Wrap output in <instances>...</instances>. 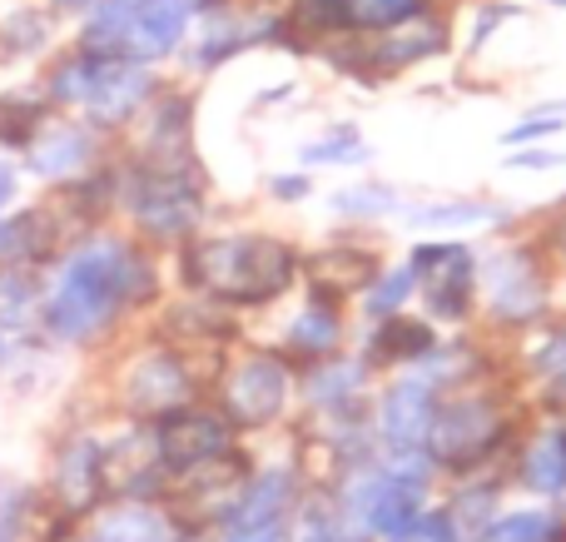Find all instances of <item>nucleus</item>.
Here are the masks:
<instances>
[{
    "label": "nucleus",
    "instance_id": "f257e3e1",
    "mask_svg": "<svg viewBox=\"0 0 566 542\" xmlns=\"http://www.w3.org/2000/svg\"><path fill=\"white\" fill-rule=\"evenodd\" d=\"M159 294V269L139 244L119 234H95L60 264L45 294V329L65 344H90L119 314Z\"/></svg>",
    "mask_w": 566,
    "mask_h": 542
},
{
    "label": "nucleus",
    "instance_id": "f03ea898",
    "mask_svg": "<svg viewBox=\"0 0 566 542\" xmlns=\"http://www.w3.org/2000/svg\"><path fill=\"white\" fill-rule=\"evenodd\" d=\"M522 434H527V418H522L517 394L507 384H497V374H488L442 394L422 454L432 458L438 478L462 483V478L492 473L502 458L512 463Z\"/></svg>",
    "mask_w": 566,
    "mask_h": 542
},
{
    "label": "nucleus",
    "instance_id": "7ed1b4c3",
    "mask_svg": "<svg viewBox=\"0 0 566 542\" xmlns=\"http://www.w3.org/2000/svg\"><path fill=\"white\" fill-rule=\"evenodd\" d=\"M185 284L224 309H269L303 279V254L279 234H214L179 244Z\"/></svg>",
    "mask_w": 566,
    "mask_h": 542
},
{
    "label": "nucleus",
    "instance_id": "20e7f679",
    "mask_svg": "<svg viewBox=\"0 0 566 542\" xmlns=\"http://www.w3.org/2000/svg\"><path fill=\"white\" fill-rule=\"evenodd\" d=\"M552 289L557 264L542 239H507L478 254V304L482 319L502 334H532L552 324Z\"/></svg>",
    "mask_w": 566,
    "mask_h": 542
},
{
    "label": "nucleus",
    "instance_id": "39448f33",
    "mask_svg": "<svg viewBox=\"0 0 566 542\" xmlns=\"http://www.w3.org/2000/svg\"><path fill=\"white\" fill-rule=\"evenodd\" d=\"M125 209L155 244H189L205 225V165L189 159H135L125 179Z\"/></svg>",
    "mask_w": 566,
    "mask_h": 542
},
{
    "label": "nucleus",
    "instance_id": "423d86ee",
    "mask_svg": "<svg viewBox=\"0 0 566 542\" xmlns=\"http://www.w3.org/2000/svg\"><path fill=\"white\" fill-rule=\"evenodd\" d=\"M452 40H458V30L448 20V6L438 0V6L418 10V15L378 30V35L328 40V45H318V55H328V65H343L353 75H363L368 85H378V80L422 65V60H442L452 50Z\"/></svg>",
    "mask_w": 566,
    "mask_h": 542
},
{
    "label": "nucleus",
    "instance_id": "0eeeda50",
    "mask_svg": "<svg viewBox=\"0 0 566 542\" xmlns=\"http://www.w3.org/2000/svg\"><path fill=\"white\" fill-rule=\"evenodd\" d=\"M298 404V368L279 348H249L219 378V414L239 434H264L279 428Z\"/></svg>",
    "mask_w": 566,
    "mask_h": 542
},
{
    "label": "nucleus",
    "instance_id": "6e6552de",
    "mask_svg": "<svg viewBox=\"0 0 566 542\" xmlns=\"http://www.w3.org/2000/svg\"><path fill=\"white\" fill-rule=\"evenodd\" d=\"M402 264L418 279V304L432 324L468 329L482 314L478 304V249L468 239H418Z\"/></svg>",
    "mask_w": 566,
    "mask_h": 542
},
{
    "label": "nucleus",
    "instance_id": "1a4fd4ad",
    "mask_svg": "<svg viewBox=\"0 0 566 542\" xmlns=\"http://www.w3.org/2000/svg\"><path fill=\"white\" fill-rule=\"evenodd\" d=\"M149 448H155L169 483H185L189 473H199V468L219 463L224 454H234L239 428L219 414V404H199L195 398V404H185L149 424Z\"/></svg>",
    "mask_w": 566,
    "mask_h": 542
},
{
    "label": "nucleus",
    "instance_id": "9d476101",
    "mask_svg": "<svg viewBox=\"0 0 566 542\" xmlns=\"http://www.w3.org/2000/svg\"><path fill=\"white\" fill-rule=\"evenodd\" d=\"M303 488H308L303 463L254 468V478L239 488V498L224 508V518H219V533H244V528H289Z\"/></svg>",
    "mask_w": 566,
    "mask_h": 542
},
{
    "label": "nucleus",
    "instance_id": "9b49d317",
    "mask_svg": "<svg viewBox=\"0 0 566 542\" xmlns=\"http://www.w3.org/2000/svg\"><path fill=\"white\" fill-rule=\"evenodd\" d=\"M159 95V80L149 65H135V60H109L95 55V80H90V95H85V119L95 129H119L149 110V100Z\"/></svg>",
    "mask_w": 566,
    "mask_h": 542
},
{
    "label": "nucleus",
    "instance_id": "f8f14e48",
    "mask_svg": "<svg viewBox=\"0 0 566 542\" xmlns=\"http://www.w3.org/2000/svg\"><path fill=\"white\" fill-rule=\"evenodd\" d=\"M195 398H199L195 368H189L185 354H175V348H149V354H139L125 378V404H129V414H139L145 424L195 404Z\"/></svg>",
    "mask_w": 566,
    "mask_h": 542
},
{
    "label": "nucleus",
    "instance_id": "ddd939ff",
    "mask_svg": "<svg viewBox=\"0 0 566 542\" xmlns=\"http://www.w3.org/2000/svg\"><path fill=\"white\" fill-rule=\"evenodd\" d=\"M343 344H348V304L323 294V289H303V304L289 319V329H283L279 354L293 368H308L318 358L343 354Z\"/></svg>",
    "mask_w": 566,
    "mask_h": 542
},
{
    "label": "nucleus",
    "instance_id": "4468645a",
    "mask_svg": "<svg viewBox=\"0 0 566 542\" xmlns=\"http://www.w3.org/2000/svg\"><path fill=\"white\" fill-rule=\"evenodd\" d=\"M507 478L532 503H557L566 493V418H542L537 428L522 434Z\"/></svg>",
    "mask_w": 566,
    "mask_h": 542
},
{
    "label": "nucleus",
    "instance_id": "2eb2a0df",
    "mask_svg": "<svg viewBox=\"0 0 566 542\" xmlns=\"http://www.w3.org/2000/svg\"><path fill=\"white\" fill-rule=\"evenodd\" d=\"M373 384H378V374L358 354H333L298 368V404L308 414H343V408L373 404V394H378Z\"/></svg>",
    "mask_w": 566,
    "mask_h": 542
},
{
    "label": "nucleus",
    "instance_id": "dca6fc26",
    "mask_svg": "<svg viewBox=\"0 0 566 542\" xmlns=\"http://www.w3.org/2000/svg\"><path fill=\"white\" fill-rule=\"evenodd\" d=\"M438 344H442V329L432 324L428 314H408V309H402V314L368 324V334H363V344H358V358L373 374H402V368L422 364Z\"/></svg>",
    "mask_w": 566,
    "mask_h": 542
},
{
    "label": "nucleus",
    "instance_id": "f3484780",
    "mask_svg": "<svg viewBox=\"0 0 566 542\" xmlns=\"http://www.w3.org/2000/svg\"><path fill=\"white\" fill-rule=\"evenodd\" d=\"M382 274V249L363 239H333L318 254H303V289H323L333 299H358Z\"/></svg>",
    "mask_w": 566,
    "mask_h": 542
},
{
    "label": "nucleus",
    "instance_id": "a211bd4d",
    "mask_svg": "<svg viewBox=\"0 0 566 542\" xmlns=\"http://www.w3.org/2000/svg\"><path fill=\"white\" fill-rule=\"evenodd\" d=\"M205 30H199V45L189 50V70H219L224 60L244 55V50L254 45H283V15H219L214 10H205Z\"/></svg>",
    "mask_w": 566,
    "mask_h": 542
},
{
    "label": "nucleus",
    "instance_id": "6ab92c4d",
    "mask_svg": "<svg viewBox=\"0 0 566 542\" xmlns=\"http://www.w3.org/2000/svg\"><path fill=\"white\" fill-rule=\"evenodd\" d=\"M95 155H99L95 129L60 125V129H50V135H40L35 145H30V169H35L40 179L70 185V179H80L90 165H95Z\"/></svg>",
    "mask_w": 566,
    "mask_h": 542
},
{
    "label": "nucleus",
    "instance_id": "aec40b11",
    "mask_svg": "<svg viewBox=\"0 0 566 542\" xmlns=\"http://www.w3.org/2000/svg\"><path fill=\"white\" fill-rule=\"evenodd\" d=\"M55 493L65 503V513H90L99 503V493H105V444L99 438H75L60 454Z\"/></svg>",
    "mask_w": 566,
    "mask_h": 542
},
{
    "label": "nucleus",
    "instance_id": "412c9836",
    "mask_svg": "<svg viewBox=\"0 0 566 542\" xmlns=\"http://www.w3.org/2000/svg\"><path fill=\"white\" fill-rule=\"evenodd\" d=\"M502 209L492 199H422V205H402V225L422 229V234H458V229L502 225Z\"/></svg>",
    "mask_w": 566,
    "mask_h": 542
},
{
    "label": "nucleus",
    "instance_id": "4be33fe9",
    "mask_svg": "<svg viewBox=\"0 0 566 542\" xmlns=\"http://www.w3.org/2000/svg\"><path fill=\"white\" fill-rule=\"evenodd\" d=\"M468 542H566V513L557 503L502 508V513Z\"/></svg>",
    "mask_w": 566,
    "mask_h": 542
},
{
    "label": "nucleus",
    "instance_id": "5701e85b",
    "mask_svg": "<svg viewBox=\"0 0 566 542\" xmlns=\"http://www.w3.org/2000/svg\"><path fill=\"white\" fill-rule=\"evenodd\" d=\"M502 493H507V483H497L492 473H478V478H462V483H452V493L442 498V508H448V518L458 523L462 538H478L482 528L492 523V518L502 513Z\"/></svg>",
    "mask_w": 566,
    "mask_h": 542
},
{
    "label": "nucleus",
    "instance_id": "b1692460",
    "mask_svg": "<svg viewBox=\"0 0 566 542\" xmlns=\"http://www.w3.org/2000/svg\"><path fill=\"white\" fill-rule=\"evenodd\" d=\"M328 209L338 219H358V225H373V219H388V215H402V195L382 179H358V185H343L333 189Z\"/></svg>",
    "mask_w": 566,
    "mask_h": 542
},
{
    "label": "nucleus",
    "instance_id": "393cba45",
    "mask_svg": "<svg viewBox=\"0 0 566 542\" xmlns=\"http://www.w3.org/2000/svg\"><path fill=\"white\" fill-rule=\"evenodd\" d=\"M412 299H418V279H412V269L408 264H382V274L358 294V309H363L368 324H378V319L402 314Z\"/></svg>",
    "mask_w": 566,
    "mask_h": 542
},
{
    "label": "nucleus",
    "instance_id": "a878e982",
    "mask_svg": "<svg viewBox=\"0 0 566 542\" xmlns=\"http://www.w3.org/2000/svg\"><path fill=\"white\" fill-rule=\"evenodd\" d=\"M298 159L308 169H318V165L353 169V165H368L373 149H368V139H363V129L353 125V119H343V125H333L323 139H308V145L298 149Z\"/></svg>",
    "mask_w": 566,
    "mask_h": 542
},
{
    "label": "nucleus",
    "instance_id": "bb28decb",
    "mask_svg": "<svg viewBox=\"0 0 566 542\" xmlns=\"http://www.w3.org/2000/svg\"><path fill=\"white\" fill-rule=\"evenodd\" d=\"M169 518L155 503H119V513H109V523L99 528V542H165L169 538Z\"/></svg>",
    "mask_w": 566,
    "mask_h": 542
},
{
    "label": "nucleus",
    "instance_id": "cd10ccee",
    "mask_svg": "<svg viewBox=\"0 0 566 542\" xmlns=\"http://www.w3.org/2000/svg\"><path fill=\"white\" fill-rule=\"evenodd\" d=\"M40 119H45V105L40 100H0V145L30 149L40 139Z\"/></svg>",
    "mask_w": 566,
    "mask_h": 542
},
{
    "label": "nucleus",
    "instance_id": "c85d7f7f",
    "mask_svg": "<svg viewBox=\"0 0 566 542\" xmlns=\"http://www.w3.org/2000/svg\"><path fill=\"white\" fill-rule=\"evenodd\" d=\"M45 35H50V25H45V15L40 10H20V15H10V20H0V55H35L40 45H45Z\"/></svg>",
    "mask_w": 566,
    "mask_h": 542
},
{
    "label": "nucleus",
    "instance_id": "c756f323",
    "mask_svg": "<svg viewBox=\"0 0 566 542\" xmlns=\"http://www.w3.org/2000/svg\"><path fill=\"white\" fill-rule=\"evenodd\" d=\"M382 542H468L458 533V523L448 518V508H442V498L432 508H422L418 518H412L402 533H392V538H382Z\"/></svg>",
    "mask_w": 566,
    "mask_h": 542
},
{
    "label": "nucleus",
    "instance_id": "7c9ffc66",
    "mask_svg": "<svg viewBox=\"0 0 566 542\" xmlns=\"http://www.w3.org/2000/svg\"><path fill=\"white\" fill-rule=\"evenodd\" d=\"M566 129V115H537V110H527V115L517 119V125L502 135V145L507 149H527V145H542V139L562 135Z\"/></svg>",
    "mask_w": 566,
    "mask_h": 542
},
{
    "label": "nucleus",
    "instance_id": "2f4dec72",
    "mask_svg": "<svg viewBox=\"0 0 566 542\" xmlns=\"http://www.w3.org/2000/svg\"><path fill=\"white\" fill-rule=\"evenodd\" d=\"M507 15H522V6H517V0H492V6H482L478 30H472V40H468V50H472V55H478L482 45H488V35H492V30H497Z\"/></svg>",
    "mask_w": 566,
    "mask_h": 542
},
{
    "label": "nucleus",
    "instance_id": "473e14b6",
    "mask_svg": "<svg viewBox=\"0 0 566 542\" xmlns=\"http://www.w3.org/2000/svg\"><path fill=\"white\" fill-rule=\"evenodd\" d=\"M269 195L279 199V205H298V199L313 195V175L308 169H293V175H274L269 179Z\"/></svg>",
    "mask_w": 566,
    "mask_h": 542
},
{
    "label": "nucleus",
    "instance_id": "72a5a7b5",
    "mask_svg": "<svg viewBox=\"0 0 566 542\" xmlns=\"http://www.w3.org/2000/svg\"><path fill=\"white\" fill-rule=\"evenodd\" d=\"M507 165H512V169H562L566 155H562V149L527 145V149H507Z\"/></svg>",
    "mask_w": 566,
    "mask_h": 542
},
{
    "label": "nucleus",
    "instance_id": "f704fd0d",
    "mask_svg": "<svg viewBox=\"0 0 566 542\" xmlns=\"http://www.w3.org/2000/svg\"><path fill=\"white\" fill-rule=\"evenodd\" d=\"M542 244H547L552 264L566 269V199H562V209H557V215H552V225H547V234H542Z\"/></svg>",
    "mask_w": 566,
    "mask_h": 542
},
{
    "label": "nucleus",
    "instance_id": "c9c22d12",
    "mask_svg": "<svg viewBox=\"0 0 566 542\" xmlns=\"http://www.w3.org/2000/svg\"><path fill=\"white\" fill-rule=\"evenodd\" d=\"M165 542H219V528L209 533L205 523H179V528H169V538Z\"/></svg>",
    "mask_w": 566,
    "mask_h": 542
},
{
    "label": "nucleus",
    "instance_id": "e433bc0d",
    "mask_svg": "<svg viewBox=\"0 0 566 542\" xmlns=\"http://www.w3.org/2000/svg\"><path fill=\"white\" fill-rule=\"evenodd\" d=\"M95 6H99V0H55V10H65V15H80V20H85Z\"/></svg>",
    "mask_w": 566,
    "mask_h": 542
},
{
    "label": "nucleus",
    "instance_id": "4c0bfd02",
    "mask_svg": "<svg viewBox=\"0 0 566 542\" xmlns=\"http://www.w3.org/2000/svg\"><path fill=\"white\" fill-rule=\"evenodd\" d=\"M10 195H15V169H10V165H0V209L10 205Z\"/></svg>",
    "mask_w": 566,
    "mask_h": 542
},
{
    "label": "nucleus",
    "instance_id": "58836bf2",
    "mask_svg": "<svg viewBox=\"0 0 566 542\" xmlns=\"http://www.w3.org/2000/svg\"><path fill=\"white\" fill-rule=\"evenodd\" d=\"M165 6H185V10H195V15H205V10H214L219 0H165Z\"/></svg>",
    "mask_w": 566,
    "mask_h": 542
},
{
    "label": "nucleus",
    "instance_id": "ea45409f",
    "mask_svg": "<svg viewBox=\"0 0 566 542\" xmlns=\"http://www.w3.org/2000/svg\"><path fill=\"white\" fill-rule=\"evenodd\" d=\"M0 358H6V329H0Z\"/></svg>",
    "mask_w": 566,
    "mask_h": 542
},
{
    "label": "nucleus",
    "instance_id": "a19ab883",
    "mask_svg": "<svg viewBox=\"0 0 566 542\" xmlns=\"http://www.w3.org/2000/svg\"><path fill=\"white\" fill-rule=\"evenodd\" d=\"M547 6H557V10H566V0H547Z\"/></svg>",
    "mask_w": 566,
    "mask_h": 542
},
{
    "label": "nucleus",
    "instance_id": "79ce46f5",
    "mask_svg": "<svg viewBox=\"0 0 566 542\" xmlns=\"http://www.w3.org/2000/svg\"><path fill=\"white\" fill-rule=\"evenodd\" d=\"M557 508H562V513H566V493H562V498H557Z\"/></svg>",
    "mask_w": 566,
    "mask_h": 542
},
{
    "label": "nucleus",
    "instance_id": "37998d69",
    "mask_svg": "<svg viewBox=\"0 0 566 542\" xmlns=\"http://www.w3.org/2000/svg\"><path fill=\"white\" fill-rule=\"evenodd\" d=\"M90 542H99V538H90Z\"/></svg>",
    "mask_w": 566,
    "mask_h": 542
},
{
    "label": "nucleus",
    "instance_id": "c03bdc74",
    "mask_svg": "<svg viewBox=\"0 0 566 542\" xmlns=\"http://www.w3.org/2000/svg\"><path fill=\"white\" fill-rule=\"evenodd\" d=\"M442 6H448V0H442Z\"/></svg>",
    "mask_w": 566,
    "mask_h": 542
}]
</instances>
